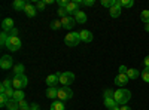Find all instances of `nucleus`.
<instances>
[{
    "mask_svg": "<svg viewBox=\"0 0 149 110\" xmlns=\"http://www.w3.org/2000/svg\"><path fill=\"white\" fill-rule=\"evenodd\" d=\"M113 98H115V101H116L118 104L124 106V104H127V103H128V100L131 98V92H130L128 89L119 88V89H116V91H115Z\"/></svg>",
    "mask_w": 149,
    "mask_h": 110,
    "instance_id": "1",
    "label": "nucleus"
},
{
    "mask_svg": "<svg viewBox=\"0 0 149 110\" xmlns=\"http://www.w3.org/2000/svg\"><path fill=\"white\" fill-rule=\"evenodd\" d=\"M29 85V79L26 75H14L12 77V86L15 91H22Z\"/></svg>",
    "mask_w": 149,
    "mask_h": 110,
    "instance_id": "2",
    "label": "nucleus"
},
{
    "mask_svg": "<svg viewBox=\"0 0 149 110\" xmlns=\"http://www.w3.org/2000/svg\"><path fill=\"white\" fill-rule=\"evenodd\" d=\"M6 48L12 52H17L21 48V39L18 37V36H9V39L6 42Z\"/></svg>",
    "mask_w": 149,
    "mask_h": 110,
    "instance_id": "3",
    "label": "nucleus"
},
{
    "mask_svg": "<svg viewBox=\"0 0 149 110\" xmlns=\"http://www.w3.org/2000/svg\"><path fill=\"white\" fill-rule=\"evenodd\" d=\"M64 42H66V45L67 46H78L79 45V42H81V34L79 33H76V31H72V33H69L66 37H64Z\"/></svg>",
    "mask_w": 149,
    "mask_h": 110,
    "instance_id": "4",
    "label": "nucleus"
},
{
    "mask_svg": "<svg viewBox=\"0 0 149 110\" xmlns=\"http://www.w3.org/2000/svg\"><path fill=\"white\" fill-rule=\"evenodd\" d=\"M73 97V91L69 88V86H61L58 88V98L60 101H66V100H70Z\"/></svg>",
    "mask_w": 149,
    "mask_h": 110,
    "instance_id": "5",
    "label": "nucleus"
},
{
    "mask_svg": "<svg viewBox=\"0 0 149 110\" xmlns=\"http://www.w3.org/2000/svg\"><path fill=\"white\" fill-rule=\"evenodd\" d=\"M74 80V75L72 71H63L60 73V83L63 85V86H69L70 83H73Z\"/></svg>",
    "mask_w": 149,
    "mask_h": 110,
    "instance_id": "6",
    "label": "nucleus"
},
{
    "mask_svg": "<svg viewBox=\"0 0 149 110\" xmlns=\"http://www.w3.org/2000/svg\"><path fill=\"white\" fill-rule=\"evenodd\" d=\"M0 67L3 70H9L10 67H14V58L9 55H3L2 59H0Z\"/></svg>",
    "mask_w": 149,
    "mask_h": 110,
    "instance_id": "7",
    "label": "nucleus"
},
{
    "mask_svg": "<svg viewBox=\"0 0 149 110\" xmlns=\"http://www.w3.org/2000/svg\"><path fill=\"white\" fill-rule=\"evenodd\" d=\"M57 83H60V73H54L46 77V85L48 88H57Z\"/></svg>",
    "mask_w": 149,
    "mask_h": 110,
    "instance_id": "8",
    "label": "nucleus"
},
{
    "mask_svg": "<svg viewBox=\"0 0 149 110\" xmlns=\"http://www.w3.org/2000/svg\"><path fill=\"white\" fill-rule=\"evenodd\" d=\"M61 24H63V28H66V30H72L74 26H76V21H74V18H73V17L67 15L66 18L61 19Z\"/></svg>",
    "mask_w": 149,
    "mask_h": 110,
    "instance_id": "9",
    "label": "nucleus"
},
{
    "mask_svg": "<svg viewBox=\"0 0 149 110\" xmlns=\"http://www.w3.org/2000/svg\"><path fill=\"white\" fill-rule=\"evenodd\" d=\"M79 5H81L79 0H78V2H69V5L66 6L67 14H69V15H74V14L79 10Z\"/></svg>",
    "mask_w": 149,
    "mask_h": 110,
    "instance_id": "10",
    "label": "nucleus"
},
{
    "mask_svg": "<svg viewBox=\"0 0 149 110\" xmlns=\"http://www.w3.org/2000/svg\"><path fill=\"white\" fill-rule=\"evenodd\" d=\"M12 28H14V19H12V18H5L2 21V31L9 33Z\"/></svg>",
    "mask_w": 149,
    "mask_h": 110,
    "instance_id": "11",
    "label": "nucleus"
},
{
    "mask_svg": "<svg viewBox=\"0 0 149 110\" xmlns=\"http://www.w3.org/2000/svg\"><path fill=\"white\" fill-rule=\"evenodd\" d=\"M119 15H121V3H119V0H115V5L110 8V17L118 18Z\"/></svg>",
    "mask_w": 149,
    "mask_h": 110,
    "instance_id": "12",
    "label": "nucleus"
},
{
    "mask_svg": "<svg viewBox=\"0 0 149 110\" xmlns=\"http://www.w3.org/2000/svg\"><path fill=\"white\" fill-rule=\"evenodd\" d=\"M115 83L118 86H125L128 83V76L127 75H122V73H118L116 77H115Z\"/></svg>",
    "mask_w": 149,
    "mask_h": 110,
    "instance_id": "13",
    "label": "nucleus"
},
{
    "mask_svg": "<svg viewBox=\"0 0 149 110\" xmlns=\"http://www.w3.org/2000/svg\"><path fill=\"white\" fill-rule=\"evenodd\" d=\"M79 34H81V40L82 42H85V43L93 42V33L90 30H81Z\"/></svg>",
    "mask_w": 149,
    "mask_h": 110,
    "instance_id": "14",
    "label": "nucleus"
},
{
    "mask_svg": "<svg viewBox=\"0 0 149 110\" xmlns=\"http://www.w3.org/2000/svg\"><path fill=\"white\" fill-rule=\"evenodd\" d=\"M24 12H26V15H27V17H30V18L36 17V14H37V12H36V6H34L33 3H30V2H27Z\"/></svg>",
    "mask_w": 149,
    "mask_h": 110,
    "instance_id": "15",
    "label": "nucleus"
},
{
    "mask_svg": "<svg viewBox=\"0 0 149 110\" xmlns=\"http://www.w3.org/2000/svg\"><path fill=\"white\" fill-rule=\"evenodd\" d=\"M73 18H74V21H76V24H85L86 22V15L82 10H78L76 14L73 15Z\"/></svg>",
    "mask_w": 149,
    "mask_h": 110,
    "instance_id": "16",
    "label": "nucleus"
},
{
    "mask_svg": "<svg viewBox=\"0 0 149 110\" xmlns=\"http://www.w3.org/2000/svg\"><path fill=\"white\" fill-rule=\"evenodd\" d=\"M26 5H27V2H26V0H15V2L14 3H12V8H14L15 10H24V9H26Z\"/></svg>",
    "mask_w": 149,
    "mask_h": 110,
    "instance_id": "17",
    "label": "nucleus"
},
{
    "mask_svg": "<svg viewBox=\"0 0 149 110\" xmlns=\"http://www.w3.org/2000/svg\"><path fill=\"white\" fill-rule=\"evenodd\" d=\"M46 97L48 98H52V100H57L58 98V88H48L46 89Z\"/></svg>",
    "mask_w": 149,
    "mask_h": 110,
    "instance_id": "18",
    "label": "nucleus"
},
{
    "mask_svg": "<svg viewBox=\"0 0 149 110\" xmlns=\"http://www.w3.org/2000/svg\"><path fill=\"white\" fill-rule=\"evenodd\" d=\"M104 107H107V110L118 107V103L115 101V98H104Z\"/></svg>",
    "mask_w": 149,
    "mask_h": 110,
    "instance_id": "19",
    "label": "nucleus"
},
{
    "mask_svg": "<svg viewBox=\"0 0 149 110\" xmlns=\"http://www.w3.org/2000/svg\"><path fill=\"white\" fill-rule=\"evenodd\" d=\"M127 76H128V79H137L140 76V71L137 68H128L127 70Z\"/></svg>",
    "mask_w": 149,
    "mask_h": 110,
    "instance_id": "20",
    "label": "nucleus"
},
{
    "mask_svg": "<svg viewBox=\"0 0 149 110\" xmlns=\"http://www.w3.org/2000/svg\"><path fill=\"white\" fill-rule=\"evenodd\" d=\"M6 109H8V110H19V103H18V101H15L14 98H12V100H9V101H8Z\"/></svg>",
    "mask_w": 149,
    "mask_h": 110,
    "instance_id": "21",
    "label": "nucleus"
},
{
    "mask_svg": "<svg viewBox=\"0 0 149 110\" xmlns=\"http://www.w3.org/2000/svg\"><path fill=\"white\" fill-rule=\"evenodd\" d=\"M51 110H66V109H64V101L55 100V101L51 104Z\"/></svg>",
    "mask_w": 149,
    "mask_h": 110,
    "instance_id": "22",
    "label": "nucleus"
},
{
    "mask_svg": "<svg viewBox=\"0 0 149 110\" xmlns=\"http://www.w3.org/2000/svg\"><path fill=\"white\" fill-rule=\"evenodd\" d=\"M140 19H142V22L149 24V10H148V9L142 10V14H140Z\"/></svg>",
    "mask_w": 149,
    "mask_h": 110,
    "instance_id": "23",
    "label": "nucleus"
},
{
    "mask_svg": "<svg viewBox=\"0 0 149 110\" xmlns=\"http://www.w3.org/2000/svg\"><path fill=\"white\" fill-rule=\"evenodd\" d=\"M8 39H9V34H8L6 31H2V33H0V45H2V46H6Z\"/></svg>",
    "mask_w": 149,
    "mask_h": 110,
    "instance_id": "24",
    "label": "nucleus"
},
{
    "mask_svg": "<svg viewBox=\"0 0 149 110\" xmlns=\"http://www.w3.org/2000/svg\"><path fill=\"white\" fill-rule=\"evenodd\" d=\"M14 75H24V66L21 63L14 66Z\"/></svg>",
    "mask_w": 149,
    "mask_h": 110,
    "instance_id": "25",
    "label": "nucleus"
},
{
    "mask_svg": "<svg viewBox=\"0 0 149 110\" xmlns=\"http://www.w3.org/2000/svg\"><path fill=\"white\" fill-rule=\"evenodd\" d=\"M24 97H26V95H24V92L22 91H15V94H14V100L15 101H22L24 100Z\"/></svg>",
    "mask_w": 149,
    "mask_h": 110,
    "instance_id": "26",
    "label": "nucleus"
},
{
    "mask_svg": "<svg viewBox=\"0 0 149 110\" xmlns=\"http://www.w3.org/2000/svg\"><path fill=\"white\" fill-rule=\"evenodd\" d=\"M61 27H63L61 19H55V21L51 22V28H52V30H58V28H61Z\"/></svg>",
    "mask_w": 149,
    "mask_h": 110,
    "instance_id": "27",
    "label": "nucleus"
},
{
    "mask_svg": "<svg viewBox=\"0 0 149 110\" xmlns=\"http://www.w3.org/2000/svg\"><path fill=\"white\" fill-rule=\"evenodd\" d=\"M119 3H121V8H131L134 5L133 0H119Z\"/></svg>",
    "mask_w": 149,
    "mask_h": 110,
    "instance_id": "28",
    "label": "nucleus"
},
{
    "mask_svg": "<svg viewBox=\"0 0 149 110\" xmlns=\"http://www.w3.org/2000/svg\"><path fill=\"white\" fill-rule=\"evenodd\" d=\"M103 95H104V98H113V95H115V91H112L110 88H107V89H104Z\"/></svg>",
    "mask_w": 149,
    "mask_h": 110,
    "instance_id": "29",
    "label": "nucleus"
},
{
    "mask_svg": "<svg viewBox=\"0 0 149 110\" xmlns=\"http://www.w3.org/2000/svg\"><path fill=\"white\" fill-rule=\"evenodd\" d=\"M142 79L149 83V67H145V70L142 71Z\"/></svg>",
    "mask_w": 149,
    "mask_h": 110,
    "instance_id": "30",
    "label": "nucleus"
},
{
    "mask_svg": "<svg viewBox=\"0 0 149 110\" xmlns=\"http://www.w3.org/2000/svg\"><path fill=\"white\" fill-rule=\"evenodd\" d=\"M115 5V0H102V6H104V8H112Z\"/></svg>",
    "mask_w": 149,
    "mask_h": 110,
    "instance_id": "31",
    "label": "nucleus"
},
{
    "mask_svg": "<svg viewBox=\"0 0 149 110\" xmlns=\"http://www.w3.org/2000/svg\"><path fill=\"white\" fill-rule=\"evenodd\" d=\"M8 101H9V98H8V97H6L5 94H0V106H2V107H6Z\"/></svg>",
    "mask_w": 149,
    "mask_h": 110,
    "instance_id": "32",
    "label": "nucleus"
},
{
    "mask_svg": "<svg viewBox=\"0 0 149 110\" xmlns=\"http://www.w3.org/2000/svg\"><path fill=\"white\" fill-rule=\"evenodd\" d=\"M14 94H15V89H14V88H8V89L5 91V95L8 97L9 100H12V98H14Z\"/></svg>",
    "mask_w": 149,
    "mask_h": 110,
    "instance_id": "33",
    "label": "nucleus"
},
{
    "mask_svg": "<svg viewBox=\"0 0 149 110\" xmlns=\"http://www.w3.org/2000/svg\"><path fill=\"white\" fill-rule=\"evenodd\" d=\"M57 14H58V17H60L61 19H63V18H66V17L69 15V14H67V10H66V8H60Z\"/></svg>",
    "mask_w": 149,
    "mask_h": 110,
    "instance_id": "34",
    "label": "nucleus"
},
{
    "mask_svg": "<svg viewBox=\"0 0 149 110\" xmlns=\"http://www.w3.org/2000/svg\"><path fill=\"white\" fill-rule=\"evenodd\" d=\"M2 86L6 88V89H8V88H14V86H12V79H5L3 83H2Z\"/></svg>",
    "mask_w": 149,
    "mask_h": 110,
    "instance_id": "35",
    "label": "nucleus"
},
{
    "mask_svg": "<svg viewBox=\"0 0 149 110\" xmlns=\"http://www.w3.org/2000/svg\"><path fill=\"white\" fill-rule=\"evenodd\" d=\"M34 6H36V9L42 10V9H45L46 3H45V2H42V0H39V2H34Z\"/></svg>",
    "mask_w": 149,
    "mask_h": 110,
    "instance_id": "36",
    "label": "nucleus"
},
{
    "mask_svg": "<svg viewBox=\"0 0 149 110\" xmlns=\"http://www.w3.org/2000/svg\"><path fill=\"white\" fill-rule=\"evenodd\" d=\"M79 2L84 6H94V0H79Z\"/></svg>",
    "mask_w": 149,
    "mask_h": 110,
    "instance_id": "37",
    "label": "nucleus"
},
{
    "mask_svg": "<svg viewBox=\"0 0 149 110\" xmlns=\"http://www.w3.org/2000/svg\"><path fill=\"white\" fill-rule=\"evenodd\" d=\"M57 5H58L60 8H66V6L69 5V2H67V0H57Z\"/></svg>",
    "mask_w": 149,
    "mask_h": 110,
    "instance_id": "38",
    "label": "nucleus"
},
{
    "mask_svg": "<svg viewBox=\"0 0 149 110\" xmlns=\"http://www.w3.org/2000/svg\"><path fill=\"white\" fill-rule=\"evenodd\" d=\"M19 109H30V104L26 100H22V101H19Z\"/></svg>",
    "mask_w": 149,
    "mask_h": 110,
    "instance_id": "39",
    "label": "nucleus"
},
{
    "mask_svg": "<svg viewBox=\"0 0 149 110\" xmlns=\"http://www.w3.org/2000/svg\"><path fill=\"white\" fill-rule=\"evenodd\" d=\"M8 34H9V36H18V30H17V28L14 27V28H12V30H10V31H9Z\"/></svg>",
    "mask_w": 149,
    "mask_h": 110,
    "instance_id": "40",
    "label": "nucleus"
},
{
    "mask_svg": "<svg viewBox=\"0 0 149 110\" xmlns=\"http://www.w3.org/2000/svg\"><path fill=\"white\" fill-rule=\"evenodd\" d=\"M127 70H128V68H127L125 66H121V67H119V73H122V75H127Z\"/></svg>",
    "mask_w": 149,
    "mask_h": 110,
    "instance_id": "41",
    "label": "nucleus"
},
{
    "mask_svg": "<svg viewBox=\"0 0 149 110\" xmlns=\"http://www.w3.org/2000/svg\"><path fill=\"white\" fill-rule=\"evenodd\" d=\"M30 110H40V107H39V104H36V103H34V104L30 106Z\"/></svg>",
    "mask_w": 149,
    "mask_h": 110,
    "instance_id": "42",
    "label": "nucleus"
},
{
    "mask_svg": "<svg viewBox=\"0 0 149 110\" xmlns=\"http://www.w3.org/2000/svg\"><path fill=\"white\" fill-rule=\"evenodd\" d=\"M143 63H145V67H149V55L143 59Z\"/></svg>",
    "mask_w": 149,
    "mask_h": 110,
    "instance_id": "43",
    "label": "nucleus"
},
{
    "mask_svg": "<svg viewBox=\"0 0 149 110\" xmlns=\"http://www.w3.org/2000/svg\"><path fill=\"white\" fill-rule=\"evenodd\" d=\"M119 110H131V109H130V107H128L127 104H124L122 107H119Z\"/></svg>",
    "mask_w": 149,
    "mask_h": 110,
    "instance_id": "44",
    "label": "nucleus"
},
{
    "mask_svg": "<svg viewBox=\"0 0 149 110\" xmlns=\"http://www.w3.org/2000/svg\"><path fill=\"white\" fill-rule=\"evenodd\" d=\"M45 3H46V5H52V3H54V0H46Z\"/></svg>",
    "mask_w": 149,
    "mask_h": 110,
    "instance_id": "45",
    "label": "nucleus"
},
{
    "mask_svg": "<svg viewBox=\"0 0 149 110\" xmlns=\"http://www.w3.org/2000/svg\"><path fill=\"white\" fill-rule=\"evenodd\" d=\"M145 30L149 33V24H145Z\"/></svg>",
    "mask_w": 149,
    "mask_h": 110,
    "instance_id": "46",
    "label": "nucleus"
},
{
    "mask_svg": "<svg viewBox=\"0 0 149 110\" xmlns=\"http://www.w3.org/2000/svg\"><path fill=\"white\" fill-rule=\"evenodd\" d=\"M110 110H119V107H115V109H110Z\"/></svg>",
    "mask_w": 149,
    "mask_h": 110,
    "instance_id": "47",
    "label": "nucleus"
},
{
    "mask_svg": "<svg viewBox=\"0 0 149 110\" xmlns=\"http://www.w3.org/2000/svg\"><path fill=\"white\" fill-rule=\"evenodd\" d=\"M19 110H30V109H19Z\"/></svg>",
    "mask_w": 149,
    "mask_h": 110,
    "instance_id": "48",
    "label": "nucleus"
}]
</instances>
